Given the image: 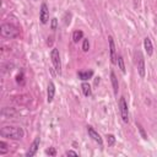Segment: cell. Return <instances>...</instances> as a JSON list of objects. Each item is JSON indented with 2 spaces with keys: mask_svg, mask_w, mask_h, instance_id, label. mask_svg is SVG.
<instances>
[{
  "mask_svg": "<svg viewBox=\"0 0 157 157\" xmlns=\"http://www.w3.org/2000/svg\"><path fill=\"white\" fill-rule=\"evenodd\" d=\"M1 137L11 140H21L25 136V131L21 126H4L0 130Z\"/></svg>",
  "mask_w": 157,
  "mask_h": 157,
  "instance_id": "obj_1",
  "label": "cell"
},
{
  "mask_svg": "<svg viewBox=\"0 0 157 157\" xmlns=\"http://www.w3.org/2000/svg\"><path fill=\"white\" fill-rule=\"evenodd\" d=\"M0 34H1V37H4V38L12 39V38L18 37L20 31H18V28H17L15 25H12V23H2V25L0 26Z\"/></svg>",
  "mask_w": 157,
  "mask_h": 157,
  "instance_id": "obj_2",
  "label": "cell"
},
{
  "mask_svg": "<svg viewBox=\"0 0 157 157\" xmlns=\"http://www.w3.org/2000/svg\"><path fill=\"white\" fill-rule=\"evenodd\" d=\"M135 64H136V69H137V72L140 75V77H145L146 75V66H145V58L142 55V53L140 50H137L135 53Z\"/></svg>",
  "mask_w": 157,
  "mask_h": 157,
  "instance_id": "obj_3",
  "label": "cell"
},
{
  "mask_svg": "<svg viewBox=\"0 0 157 157\" xmlns=\"http://www.w3.org/2000/svg\"><path fill=\"white\" fill-rule=\"evenodd\" d=\"M50 59H52V63H53V66L56 71V74H61V60H60V54H59V50L56 48H53L52 52H50Z\"/></svg>",
  "mask_w": 157,
  "mask_h": 157,
  "instance_id": "obj_4",
  "label": "cell"
},
{
  "mask_svg": "<svg viewBox=\"0 0 157 157\" xmlns=\"http://www.w3.org/2000/svg\"><path fill=\"white\" fill-rule=\"evenodd\" d=\"M119 112H120V117L123 121L128 123L129 121V108H128V103L124 97L119 98Z\"/></svg>",
  "mask_w": 157,
  "mask_h": 157,
  "instance_id": "obj_5",
  "label": "cell"
},
{
  "mask_svg": "<svg viewBox=\"0 0 157 157\" xmlns=\"http://www.w3.org/2000/svg\"><path fill=\"white\" fill-rule=\"evenodd\" d=\"M108 44H109V56H110V61L112 64H117V48H115V43L112 36H108Z\"/></svg>",
  "mask_w": 157,
  "mask_h": 157,
  "instance_id": "obj_6",
  "label": "cell"
},
{
  "mask_svg": "<svg viewBox=\"0 0 157 157\" xmlns=\"http://www.w3.org/2000/svg\"><path fill=\"white\" fill-rule=\"evenodd\" d=\"M39 144H40V137H39V136H36L34 140L32 141V144H31L28 151L26 152V157H33V156L37 153V151H38Z\"/></svg>",
  "mask_w": 157,
  "mask_h": 157,
  "instance_id": "obj_7",
  "label": "cell"
},
{
  "mask_svg": "<svg viewBox=\"0 0 157 157\" xmlns=\"http://www.w3.org/2000/svg\"><path fill=\"white\" fill-rule=\"evenodd\" d=\"M39 20H40V23H43V25H45L49 20V9H48V5L45 2H42V5H40Z\"/></svg>",
  "mask_w": 157,
  "mask_h": 157,
  "instance_id": "obj_8",
  "label": "cell"
},
{
  "mask_svg": "<svg viewBox=\"0 0 157 157\" xmlns=\"http://www.w3.org/2000/svg\"><path fill=\"white\" fill-rule=\"evenodd\" d=\"M87 128V132H88V136L93 140V141H96L101 147L103 146V140H102V137H101V135L93 129V126H91V125H87L86 126Z\"/></svg>",
  "mask_w": 157,
  "mask_h": 157,
  "instance_id": "obj_9",
  "label": "cell"
},
{
  "mask_svg": "<svg viewBox=\"0 0 157 157\" xmlns=\"http://www.w3.org/2000/svg\"><path fill=\"white\" fill-rule=\"evenodd\" d=\"M54 96H55V85H54V82L50 81L47 87V102L52 103L54 99Z\"/></svg>",
  "mask_w": 157,
  "mask_h": 157,
  "instance_id": "obj_10",
  "label": "cell"
},
{
  "mask_svg": "<svg viewBox=\"0 0 157 157\" xmlns=\"http://www.w3.org/2000/svg\"><path fill=\"white\" fill-rule=\"evenodd\" d=\"M144 48H145L146 54L148 56H151L153 54V45H152V42L148 37H145V39H144Z\"/></svg>",
  "mask_w": 157,
  "mask_h": 157,
  "instance_id": "obj_11",
  "label": "cell"
},
{
  "mask_svg": "<svg viewBox=\"0 0 157 157\" xmlns=\"http://www.w3.org/2000/svg\"><path fill=\"white\" fill-rule=\"evenodd\" d=\"M93 71L92 70H86V71H78L77 72V77L81 80V81H87L90 78L93 77Z\"/></svg>",
  "mask_w": 157,
  "mask_h": 157,
  "instance_id": "obj_12",
  "label": "cell"
},
{
  "mask_svg": "<svg viewBox=\"0 0 157 157\" xmlns=\"http://www.w3.org/2000/svg\"><path fill=\"white\" fill-rule=\"evenodd\" d=\"M110 81H112V86H113V92L117 96L118 91H119V83H118V78H117L114 71H110Z\"/></svg>",
  "mask_w": 157,
  "mask_h": 157,
  "instance_id": "obj_13",
  "label": "cell"
},
{
  "mask_svg": "<svg viewBox=\"0 0 157 157\" xmlns=\"http://www.w3.org/2000/svg\"><path fill=\"white\" fill-rule=\"evenodd\" d=\"M81 90H82V93L85 97H90L92 94V88H91V85L86 81H82L81 83Z\"/></svg>",
  "mask_w": 157,
  "mask_h": 157,
  "instance_id": "obj_14",
  "label": "cell"
},
{
  "mask_svg": "<svg viewBox=\"0 0 157 157\" xmlns=\"http://www.w3.org/2000/svg\"><path fill=\"white\" fill-rule=\"evenodd\" d=\"M83 39V32L80 31V29H76L72 32V40L74 43H78V40Z\"/></svg>",
  "mask_w": 157,
  "mask_h": 157,
  "instance_id": "obj_15",
  "label": "cell"
},
{
  "mask_svg": "<svg viewBox=\"0 0 157 157\" xmlns=\"http://www.w3.org/2000/svg\"><path fill=\"white\" fill-rule=\"evenodd\" d=\"M117 64H118V67L120 69V71H121L123 74H125L126 70H125V64H124V59H123L121 55H118V58H117Z\"/></svg>",
  "mask_w": 157,
  "mask_h": 157,
  "instance_id": "obj_16",
  "label": "cell"
},
{
  "mask_svg": "<svg viewBox=\"0 0 157 157\" xmlns=\"http://www.w3.org/2000/svg\"><path fill=\"white\" fill-rule=\"evenodd\" d=\"M71 17H72V13H71L70 11H66V12L64 13L63 22H64L65 26H69V25H70V22H71Z\"/></svg>",
  "mask_w": 157,
  "mask_h": 157,
  "instance_id": "obj_17",
  "label": "cell"
},
{
  "mask_svg": "<svg viewBox=\"0 0 157 157\" xmlns=\"http://www.w3.org/2000/svg\"><path fill=\"white\" fill-rule=\"evenodd\" d=\"M105 139H107V144H108V147H112L115 145V136L113 134H107L105 135Z\"/></svg>",
  "mask_w": 157,
  "mask_h": 157,
  "instance_id": "obj_18",
  "label": "cell"
},
{
  "mask_svg": "<svg viewBox=\"0 0 157 157\" xmlns=\"http://www.w3.org/2000/svg\"><path fill=\"white\" fill-rule=\"evenodd\" d=\"M136 126H137V130H139V132H140L141 137H142L144 140H147V135H146V132H145V130H144L142 125H141V124H139V123H136Z\"/></svg>",
  "mask_w": 157,
  "mask_h": 157,
  "instance_id": "obj_19",
  "label": "cell"
},
{
  "mask_svg": "<svg viewBox=\"0 0 157 157\" xmlns=\"http://www.w3.org/2000/svg\"><path fill=\"white\" fill-rule=\"evenodd\" d=\"M7 152V144L5 141H0V155H4Z\"/></svg>",
  "mask_w": 157,
  "mask_h": 157,
  "instance_id": "obj_20",
  "label": "cell"
},
{
  "mask_svg": "<svg viewBox=\"0 0 157 157\" xmlns=\"http://www.w3.org/2000/svg\"><path fill=\"white\" fill-rule=\"evenodd\" d=\"M50 28H52L53 31H55V29L58 28V18H56V17H53V18H52V21H50Z\"/></svg>",
  "mask_w": 157,
  "mask_h": 157,
  "instance_id": "obj_21",
  "label": "cell"
},
{
  "mask_svg": "<svg viewBox=\"0 0 157 157\" xmlns=\"http://www.w3.org/2000/svg\"><path fill=\"white\" fill-rule=\"evenodd\" d=\"M88 49H90V42H88V39H85V38H83L82 50H83V52H88Z\"/></svg>",
  "mask_w": 157,
  "mask_h": 157,
  "instance_id": "obj_22",
  "label": "cell"
},
{
  "mask_svg": "<svg viewBox=\"0 0 157 157\" xmlns=\"http://www.w3.org/2000/svg\"><path fill=\"white\" fill-rule=\"evenodd\" d=\"M16 82L20 83V85H23L25 81H23V72H20L17 76H16Z\"/></svg>",
  "mask_w": 157,
  "mask_h": 157,
  "instance_id": "obj_23",
  "label": "cell"
},
{
  "mask_svg": "<svg viewBox=\"0 0 157 157\" xmlns=\"http://www.w3.org/2000/svg\"><path fill=\"white\" fill-rule=\"evenodd\" d=\"M45 153H47V155H49V156H55V155H56V151H55V148H54V147H50V148L45 150Z\"/></svg>",
  "mask_w": 157,
  "mask_h": 157,
  "instance_id": "obj_24",
  "label": "cell"
},
{
  "mask_svg": "<svg viewBox=\"0 0 157 157\" xmlns=\"http://www.w3.org/2000/svg\"><path fill=\"white\" fill-rule=\"evenodd\" d=\"M65 155H66V156H78V153H77V152H75V151H72V150L66 151V152H65Z\"/></svg>",
  "mask_w": 157,
  "mask_h": 157,
  "instance_id": "obj_25",
  "label": "cell"
},
{
  "mask_svg": "<svg viewBox=\"0 0 157 157\" xmlns=\"http://www.w3.org/2000/svg\"><path fill=\"white\" fill-rule=\"evenodd\" d=\"M99 78H101V77H99V76H98V77H94V86H97V85H98V83H99V81H101V80H99Z\"/></svg>",
  "mask_w": 157,
  "mask_h": 157,
  "instance_id": "obj_26",
  "label": "cell"
},
{
  "mask_svg": "<svg viewBox=\"0 0 157 157\" xmlns=\"http://www.w3.org/2000/svg\"><path fill=\"white\" fill-rule=\"evenodd\" d=\"M34 1H36V0H34Z\"/></svg>",
  "mask_w": 157,
  "mask_h": 157,
  "instance_id": "obj_27",
  "label": "cell"
}]
</instances>
